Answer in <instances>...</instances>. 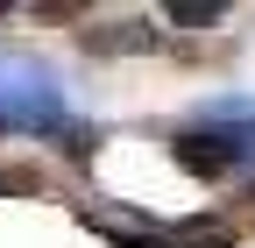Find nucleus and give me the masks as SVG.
Listing matches in <instances>:
<instances>
[{
  "instance_id": "obj_1",
  "label": "nucleus",
  "mask_w": 255,
  "mask_h": 248,
  "mask_svg": "<svg viewBox=\"0 0 255 248\" xmlns=\"http://www.w3.org/2000/svg\"><path fill=\"white\" fill-rule=\"evenodd\" d=\"M234 156H241V142H220V135H184V142H177V163L199 170V177H220Z\"/></svg>"
}]
</instances>
